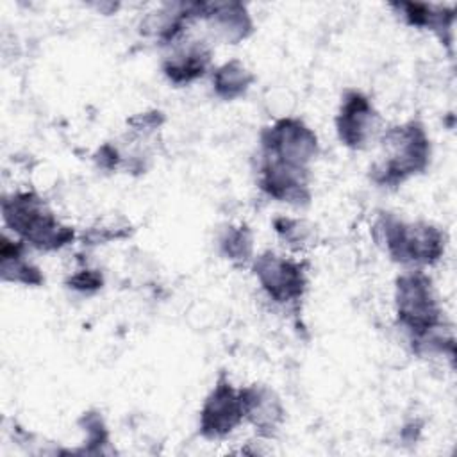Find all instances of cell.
I'll list each match as a JSON object with an SVG mask.
<instances>
[{
  "mask_svg": "<svg viewBox=\"0 0 457 457\" xmlns=\"http://www.w3.org/2000/svg\"><path fill=\"white\" fill-rule=\"evenodd\" d=\"M275 230L289 246H295V248L303 246L311 239L309 227L300 220L278 218L275 221Z\"/></svg>",
  "mask_w": 457,
  "mask_h": 457,
  "instance_id": "obj_16",
  "label": "cell"
},
{
  "mask_svg": "<svg viewBox=\"0 0 457 457\" xmlns=\"http://www.w3.org/2000/svg\"><path fill=\"white\" fill-rule=\"evenodd\" d=\"M241 395L225 377H220L200 411V432L207 439L228 436L243 421Z\"/></svg>",
  "mask_w": 457,
  "mask_h": 457,
  "instance_id": "obj_8",
  "label": "cell"
},
{
  "mask_svg": "<svg viewBox=\"0 0 457 457\" xmlns=\"http://www.w3.org/2000/svg\"><path fill=\"white\" fill-rule=\"evenodd\" d=\"M262 150L266 157L307 170L318 154V139L300 120L282 118L262 132Z\"/></svg>",
  "mask_w": 457,
  "mask_h": 457,
  "instance_id": "obj_5",
  "label": "cell"
},
{
  "mask_svg": "<svg viewBox=\"0 0 457 457\" xmlns=\"http://www.w3.org/2000/svg\"><path fill=\"white\" fill-rule=\"evenodd\" d=\"M243 418H246L261 434L271 436L284 418V409L278 396L266 386H250L239 389Z\"/></svg>",
  "mask_w": 457,
  "mask_h": 457,
  "instance_id": "obj_11",
  "label": "cell"
},
{
  "mask_svg": "<svg viewBox=\"0 0 457 457\" xmlns=\"http://www.w3.org/2000/svg\"><path fill=\"white\" fill-rule=\"evenodd\" d=\"M253 271L268 296L278 303L300 300L307 286V278L300 262L275 255L271 252H266L255 259Z\"/></svg>",
  "mask_w": 457,
  "mask_h": 457,
  "instance_id": "obj_6",
  "label": "cell"
},
{
  "mask_svg": "<svg viewBox=\"0 0 457 457\" xmlns=\"http://www.w3.org/2000/svg\"><path fill=\"white\" fill-rule=\"evenodd\" d=\"M211 52L202 41H182L179 37L171 43V52L164 57L162 71L175 84H187L202 77L209 66Z\"/></svg>",
  "mask_w": 457,
  "mask_h": 457,
  "instance_id": "obj_10",
  "label": "cell"
},
{
  "mask_svg": "<svg viewBox=\"0 0 457 457\" xmlns=\"http://www.w3.org/2000/svg\"><path fill=\"white\" fill-rule=\"evenodd\" d=\"M307 171L305 168H296L264 155L259 184L270 196L300 205L309 200Z\"/></svg>",
  "mask_w": 457,
  "mask_h": 457,
  "instance_id": "obj_9",
  "label": "cell"
},
{
  "mask_svg": "<svg viewBox=\"0 0 457 457\" xmlns=\"http://www.w3.org/2000/svg\"><path fill=\"white\" fill-rule=\"evenodd\" d=\"M395 303L398 321L411 337L445 323L432 278L423 270H411L398 277Z\"/></svg>",
  "mask_w": 457,
  "mask_h": 457,
  "instance_id": "obj_3",
  "label": "cell"
},
{
  "mask_svg": "<svg viewBox=\"0 0 457 457\" xmlns=\"http://www.w3.org/2000/svg\"><path fill=\"white\" fill-rule=\"evenodd\" d=\"M71 286L80 291L98 289L102 286V277L98 273H95L93 270H80L77 275H73Z\"/></svg>",
  "mask_w": 457,
  "mask_h": 457,
  "instance_id": "obj_17",
  "label": "cell"
},
{
  "mask_svg": "<svg viewBox=\"0 0 457 457\" xmlns=\"http://www.w3.org/2000/svg\"><path fill=\"white\" fill-rule=\"evenodd\" d=\"M380 241L396 262L421 270L436 264L446 248L445 232L427 221L405 223L393 216H384L377 223Z\"/></svg>",
  "mask_w": 457,
  "mask_h": 457,
  "instance_id": "obj_2",
  "label": "cell"
},
{
  "mask_svg": "<svg viewBox=\"0 0 457 457\" xmlns=\"http://www.w3.org/2000/svg\"><path fill=\"white\" fill-rule=\"evenodd\" d=\"M253 77L246 66L239 61H230L220 66L212 75V86L218 96L225 100H234L246 93Z\"/></svg>",
  "mask_w": 457,
  "mask_h": 457,
  "instance_id": "obj_14",
  "label": "cell"
},
{
  "mask_svg": "<svg viewBox=\"0 0 457 457\" xmlns=\"http://www.w3.org/2000/svg\"><path fill=\"white\" fill-rule=\"evenodd\" d=\"M225 255L234 262H246L252 255V234L245 227L230 228L221 239Z\"/></svg>",
  "mask_w": 457,
  "mask_h": 457,
  "instance_id": "obj_15",
  "label": "cell"
},
{
  "mask_svg": "<svg viewBox=\"0 0 457 457\" xmlns=\"http://www.w3.org/2000/svg\"><path fill=\"white\" fill-rule=\"evenodd\" d=\"M384 157L373 168V179L396 186L423 173L430 164V137L420 121H407L382 136Z\"/></svg>",
  "mask_w": 457,
  "mask_h": 457,
  "instance_id": "obj_1",
  "label": "cell"
},
{
  "mask_svg": "<svg viewBox=\"0 0 457 457\" xmlns=\"http://www.w3.org/2000/svg\"><path fill=\"white\" fill-rule=\"evenodd\" d=\"M402 16L405 21L418 29L432 30L441 37L443 43H452L453 34V20L455 9L446 5H432V4H400Z\"/></svg>",
  "mask_w": 457,
  "mask_h": 457,
  "instance_id": "obj_13",
  "label": "cell"
},
{
  "mask_svg": "<svg viewBox=\"0 0 457 457\" xmlns=\"http://www.w3.org/2000/svg\"><path fill=\"white\" fill-rule=\"evenodd\" d=\"M202 18L209 21L216 37L232 45L245 39L252 30V21L239 4H204Z\"/></svg>",
  "mask_w": 457,
  "mask_h": 457,
  "instance_id": "obj_12",
  "label": "cell"
},
{
  "mask_svg": "<svg viewBox=\"0 0 457 457\" xmlns=\"http://www.w3.org/2000/svg\"><path fill=\"white\" fill-rule=\"evenodd\" d=\"M4 212L14 230L37 248L54 250L73 239V230L62 227L36 195H18L12 204L4 205Z\"/></svg>",
  "mask_w": 457,
  "mask_h": 457,
  "instance_id": "obj_4",
  "label": "cell"
},
{
  "mask_svg": "<svg viewBox=\"0 0 457 457\" xmlns=\"http://www.w3.org/2000/svg\"><path fill=\"white\" fill-rule=\"evenodd\" d=\"M378 114L371 102L359 91H350L341 102L336 127L343 145L362 150L368 148L378 136Z\"/></svg>",
  "mask_w": 457,
  "mask_h": 457,
  "instance_id": "obj_7",
  "label": "cell"
}]
</instances>
